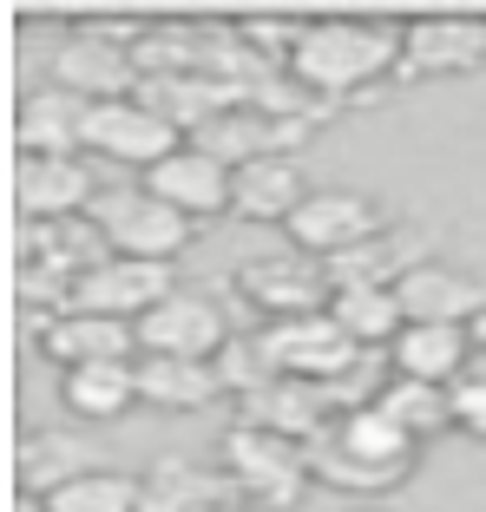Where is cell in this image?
Returning <instances> with one entry per match:
<instances>
[{"instance_id":"1","label":"cell","mask_w":486,"mask_h":512,"mask_svg":"<svg viewBox=\"0 0 486 512\" xmlns=\"http://www.w3.org/2000/svg\"><path fill=\"white\" fill-rule=\"evenodd\" d=\"M401 66V27L388 20H355V14H329L309 20L296 53L283 73L309 92V99H355L375 79H388Z\"/></svg>"},{"instance_id":"2","label":"cell","mask_w":486,"mask_h":512,"mask_svg":"<svg viewBox=\"0 0 486 512\" xmlns=\"http://www.w3.org/2000/svg\"><path fill=\"white\" fill-rule=\"evenodd\" d=\"M414 447L421 440L388 407L368 401V407H349L322 440H309V473L322 486H342V493H388V486L408 480Z\"/></svg>"},{"instance_id":"3","label":"cell","mask_w":486,"mask_h":512,"mask_svg":"<svg viewBox=\"0 0 486 512\" xmlns=\"http://www.w3.org/2000/svg\"><path fill=\"white\" fill-rule=\"evenodd\" d=\"M237 296L257 309L263 322H283V316H316L329 309L335 296V276H329V256H309V250H263V256H243L237 263Z\"/></svg>"},{"instance_id":"4","label":"cell","mask_w":486,"mask_h":512,"mask_svg":"<svg viewBox=\"0 0 486 512\" xmlns=\"http://www.w3.org/2000/svg\"><path fill=\"white\" fill-rule=\"evenodd\" d=\"M224 467H230V480H237L243 499H257V506H270V512L296 506L303 486L316 480V473H309V447H303V440L270 434V427H250V421H237L224 434Z\"/></svg>"},{"instance_id":"5","label":"cell","mask_w":486,"mask_h":512,"mask_svg":"<svg viewBox=\"0 0 486 512\" xmlns=\"http://www.w3.org/2000/svg\"><path fill=\"white\" fill-rule=\"evenodd\" d=\"M257 348H263V362H270V375H296V381H349L368 362V348H355L349 335L335 329L329 309L263 322Z\"/></svg>"},{"instance_id":"6","label":"cell","mask_w":486,"mask_h":512,"mask_svg":"<svg viewBox=\"0 0 486 512\" xmlns=\"http://www.w3.org/2000/svg\"><path fill=\"white\" fill-rule=\"evenodd\" d=\"M92 217L106 230L112 256H138V263H178V250L191 243V217L158 204L145 184L138 191H99Z\"/></svg>"},{"instance_id":"7","label":"cell","mask_w":486,"mask_h":512,"mask_svg":"<svg viewBox=\"0 0 486 512\" xmlns=\"http://www.w3.org/2000/svg\"><path fill=\"white\" fill-rule=\"evenodd\" d=\"M289 243L309 256H342L355 243H368L375 230H388V211H381L375 191H355V184H316L309 204L289 217Z\"/></svg>"},{"instance_id":"8","label":"cell","mask_w":486,"mask_h":512,"mask_svg":"<svg viewBox=\"0 0 486 512\" xmlns=\"http://www.w3.org/2000/svg\"><path fill=\"white\" fill-rule=\"evenodd\" d=\"M243 421L250 427H270V434H289V440H322L342 414H349V394L335 381H296V375H270L257 394H243Z\"/></svg>"},{"instance_id":"9","label":"cell","mask_w":486,"mask_h":512,"mask_svg":"<svg viewBox=\"0 0 486 512\" xmlns=\"http://www.w3.org/2000/svg\"><path fill=\"white\" fill-rule=\"evenodd\" d=\"M132 329H138V355H178V362H211L217 348L230 342L224 309L211 296H198V289H171Z\"/></svg>"},{"instance_id":"10","label":"cell","mask_w":486,"mask_h":512,"mask_svg":"<svg viewBox=\"0 0 486 512\" xmlns=\"http://www.w3.org/2000/svg\"><path fill=\"white\" fill-rule=\"evenodd\" d=\"M486 66V20L467 14H427L401 27V66L395 79H460Z\"/></svg>"},{"instance_id":"11","label":"cell","mask_w":486,"mask_h":512,"mask_svg":"<svg viewBox=\"0 0 486 512\" xmlns=\"http://www.w3.org/2000/svg\"><path fill=\"white\" fill-rule=\"evenodd\" d=\"M178 289L171 263H138V256H106L92 276L73 283V309L79 316H112V322H138L152 316L158 302Z\"/></svg>"},{"instance_id":"12","label":"cell","mask_w":486,"mask_h":512,"mask_svg":"<svg viewBox=\"0 0 486 512\" xmlns=\"http://www.w3.org/2000/svg\"><path fill=\"white\" fill-rule=\"evenodd\" d=\"M184 145V132L171 119H158L145 99H106V106H92V125H86V151H106L119 165H138L152 171L158 158Z\"/></svg>"},{"instance_id":"13","label":"cell","mask_w":486,"mask_h":512,"mask_svg":"<svg viewBox=\"0 0 486 512\" xmlns=\"http://www.w3.org/2000/svg\"><path fill=\"white\" fill-rule=\"evenodd\" d=\"M53 86L79 92L86 106H106V99H132L138 92V60H132V46L119 40H99V33H79L53 53Z\"/></svg>"},{"instance_id":"14","label":"cell","mask_w":486,"mask_h":512,"mask_svg":"<svg viewBox=\"0 0 486 512\" xmlns=\"http://www.w3.org/2000/svg\"><path fill=\"white\" fill-rule=\"evenodd\" d=\"M14 204L20 224H46V217H79L99 204L86 158H20L14 165Z\"/></svg>"},{"instance_id":"15","label":"cell","mask_w":486,"mask_h":512,"mask_svg":"<svg viewBox=\"0 0 486 512\" xmlns=\"http://www.w3.org/2000/svg\"><path fill=\"white\" fill-rule=\"evenodd\" d=\"M40 355L60 362V375L73 368H99V362H132L138 355V329L132 322H112V316H40Z\"/></svg>"},{"instance_id":"16","label":"cell","mask_w":486,"mask_h":512,"mask_svg":"<svg viewBox=\"0 0 486 512\" xmlns=\"http://www.w3.org/2000/svg\"><path fill=\"white\" fill-rule=\"evenodd\" d=\"M106 256H112V243H106V230H99V217H92V211L46 217V224H20V263L53 270V276H66V283L92 276Z\"/></svg>"},{"instance_id":"17","label":"cell","mask_w":486,"mask_h":512,"mask_svg":"<svg viewBox=\"0 0 486 512\" xmlns=\"http://www.w3.org/2000/svg\"><path fill=\"white\" fill-rule=\"evenodd\" d=\"M145 191L198 224V217L230 211V165H217L211 151H198V145H178L171 158H158V165L145 171Z\"/></svg>"},{"instance_id":"18","label":"cell","mask_w":486,"mask_h":512,"mask_svg":"<svg viewBox=\"0 0 486 512\" xmlns=\"http://www.w3.org/2000/svg\"><path fill=\"white\" fill-rule=\"evenodd\" d=\"M395 302L408 322H454V329H467L473 316L486 309V283L467 270H454V263H414L408 276L395 283Z\"/></svg>"},{"instance_id":"19","label":"cell","mask_w":486,"mask_h":512,"mask_svg":"<svg viewBox=\"0 0 486 512\" xmlns=\"http://www.w3.org/2000/svg\"><path fill=\"white\" fill-rule=\"evenodd\" d=\"M86 125H92V106L66 86H40L20 99V158H79L86 151Z\"/></svg>"},{"instance_id":"20","label":"cell","mask_w":486,"mask_h":512,"mask_svg":"<svg viewBox=\"0 0 486 512\" xmlns=\"http://www.w3.org/2000/svg\"><path fill=\"white\" fill-rule=\"evenodd\" d=\"M309 204V178L296 158H257V165L230 171V211L250 224H289Z\"/></svg>"},{"instance_id":"21","label":"cell","mask_w":486,"mask_h":512,"mask_svg":"<svg viewBox=\"0 0 486 512\" xmlns=\"http://www.w3.org/2000/svg\"><path fill=\"white\" fill-rule=\"evenodd\" d=\"M230 493H237L230 473H211L198 460H184V453H165V460H152L138 473V512H211Z\"/></svg>"},{"instance_id":"22","label":"cell","mask_w":486,"mask_h":512,"mask_svg":"<svg viewBox=\"0 0 486 512\" xmlns=\"http://www.w3.org/2000/svg\"><path fill=\"white\" fill-rule=\"evenodd\" d=\"M467 355H473V335L454 329V322H408V329L395 335V348H388L395 375L441 381V388H454V381L467 375Z\"/></svg>"},{"instance_id":"23","label":"cell","mask_w":486,"mask_h":512,"mask_svg":"<svg viewBox=\"0 0 486 512\" xmlns=\"http://www.w3.org/2000/svg\"><path fill=\"white\" fill-rule=\"evenodd\" d=\"M414 263H427V237H421V230H408V224H388V230H375L368 243H355V250L329 256V276H335V289H342V283L395 289L401 276L414 270Z\"/></svg>"},{"instance_id":"24","label":"cell","mask_w":486,"mask_h":512,"mask_svg":"<svg viewBox=\"0 0 486 512\" xmlns=\"http://www.w3.org/2000/svg\"><path fill=\"white\" fill-rule=\"evenodd\" d=\"M92 467H106V460H99L79 434H66V427H40V434H27L20 453H14L20 493H40V499L60 493L66 480H79V473H92Z\"/></svg>"},{"instance_id":"25","label":"cell","mask_w":486,"mask_h":512,"mask_svg":"<svg viewBox=\"0 0 486 512\" xmlns=\"http://www.w3.org/2000/svg\"><path fill=\"white\" fill-rule=\"evenodd\" d=\"M138 368V401L158 407V414H198V407H211L217 394H224V381H217L211 362H178V355H145Z\"/></svg>"},{"instance_id":"26","label":"cell","mask_w":486,"mask_h":512,"mask_svg":"<svg viewBox=\"0 0 486 512\" xmlns=\"http://www.w3.org/2000/svg\"><path fill=\"white\" fill-rule=\"evenodd\" d=\"M329 316H335V329L349 335L355 348H395V335L408 329L395 289H375V283H342L329 296Z\"/></svg>"},{"instance_id":"27","label":"cell","mask_w":486,"mask_h":512,"mask_svg":"<svg viewBox=\"0 0 486 512\" xmlns=\"http://www.w3.org/2000/svg\"><path fill=\"white\" fill-rule=\"evenodd\" d=\"M60 401L79 421H119L138 407V368L132 362H99V368H73L60 375Z\"/></svg>"},{"instance_id":"28","label":"cell","mask_w":486,"mask_h":512,"mask_svg":"<svg viewBox=\"0 0 486 512\" xmlns=\"http://www.w3.org/2000/svg\"><path fill=\"white\" fill-rule=\"evenodd\" d=\"M375 407H388V414H395L414 440H441L447 427H454V388H441V381H408V375H395L388 388L375 394Z\"/></svg>"},{"instance_id":"29","label":"cell","mask_w":486,"mask_h":512,"mask_svg":"<svg viewBox=\"0 0 486 512\" xmlns=\"http://www.w3.org/2000/svg\"><path fill=\"white\" fill-rule=\"evenodd\" d=\"M46 512H138V480L112 467H92L66 480L60 493H46Z\"/></svg>"},{"instance_id":"30","label":"cell","mask_w":486,"mask_h":512,"mask_svg":"<svg viewBox=\"0 0 486 512\" xmlns=\"http://www.w3.org/2000/svg\"><path fill=\"white\" fill-rule=\"evenodd\" d=\"M211 368H217V381H224V394H257L263 381H270V362H263V348H257V335H230L224 348L211 355Z\"/></svg>"},{"instance_id":"31","label":"cell","mask_w":486,"mask_h":512,"mask_svg":"<svg viewBox=\"0 0 486 512\" xmlns=\"http://www.w3.org/2000/svg\"><path fill=\"white\" fill-rule=\"evenodd\" d=\"M303 27H309V20H289V14H250V20H237L243 46H250L263 66H270V60H283V66H289V53H296Z\"/></svg>"},{"instance_id":"32","label":"cell","mask_w":486,"mask_h":512,"mask_svg":"<svg viewBox=\"0 0 486 512\" xmlns=\"http://www.w3.org/2000/svg\"><path fill=\"white\" fill-rule=\"evenodd\" d=\"M454 427L486 440V381H454Z\"/></svg>"},{"instance_id":"33","label":"cell","mask_w":486,"mask_h":512,"mask_svg":"<svg viewBox=\"0 0 486 512\" xmlns=\"http://www.w3.org/2000/svg\"><path fill=\"white\" fill-rule=\"evenodd\" d=\"M211 512H270V506H257V499H243V493H230V499H217Z\"/></svg>"},{"instance_id":"34","label":"cell","mask_w":486,"mask_h":512,"mask_svg":"<svg viewBox=\"0 0 486 512\" xmlns=\"http://www.w3.org/2000/svg\"><path fill=\"white\" fill-rule=\"evenodd\" d=\"M460 381H486V348H473V355H467V375H460Z\"/></svg>"},{"instance_id":"35","label":"cell","mask_w":486,"mask_h":512,"mask_svg":"<svg viewBox=\"0 0 486 512\" xmlns=\"http://www.w3.org/2000/svg\"><path fill=\"white\" fill-rule=\"evenodd\" d=\"M467 335H473V348H486V309H480V316L467 322Z\"/></svg>"},{"instance_id":"36","label":"cell","mask_w":486,"mask_h":512,"mask_svg":"<svg viewBox=\"0 0 486 512\" xmlns=\"http://www.w3.org/2000/svg\"><path fill=\"white\" fill-rule=\"evenodd\" d=\"M14 512H46V499H40V493H20V506H14Z\"/></svg>"},{"instance_id":"37","label":"cell","mask_w":486,"mask_h":512,"mask_svg":"<svg viewBox=\"0 0 486 512\" xmlns=\"http://www.w3.org/2000/svg\"><path fill=\"white\" fill-rule=\"evenodd\" d=\"M355 512H381V506H355Z\"/></svg>"}]
</instances>
